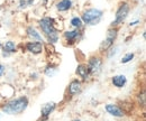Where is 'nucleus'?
Segmentation results:
<instances>
[{
	"label": "nucleus",
	"mask_w": 146,
	"mask_h": 121,
	"mask_svg": "<svg viewBox=\"0 0 146 121\" xmlns=\"http://www.w3.org/2000/svg\"><path fill=\"white\" fill-rule=\"evenodd\" d=\"M106 110H107V112L110 113L111 116L118 117V118L124 117V114H125V112H124L119 106H117V105H115V104H107V105H106Z\"/></svg>",
	"instance_id": "nucleus-8"
},
{
	"label": "nucleus",
	"mask_w": 146,
	"mask_h": 121,
	"mask_svg": "<svg viewBox=\"0 0 146 121\" xmlns=\"http://www.w3.org/2000/svg\"><path fill=\"white\" fill-rule=\"evenodd\" d=\"M116 37H117V29L116 28H111L108 30V33H107V37H106V39L101 43V45H100V50H107V48H109L110 46L112 45V43H113V40L116 39Z\"/></svg>",
	"instance_id": "nucleus-5"
},
{
	"label": "nucleus",
	"mask_w": 146,
	"mask_h": 121,
	"mask_svg": "<svg viewBox=\"0 0 146 121\" xmlns=\"http://www.w3.org/2000/svg\"><path fill=\"white\" fill-rule=\"evenodd\" d=\"M101 18H102V11L99 9H94V8L86 10L82 15V20L87 25H91V26L97 25Z\"/></svg>",
	"instance_id": "nucleus-3"
},
{
	"label": "nucleus",
	"mask_w": 146,
	"mask_h": 121,
	"mask_svg": "<svg viewBox=\"0 0 146 121\" xmlns=\"http://www.w3.org/2000/svg\"><path fill=\"white\" fill-rule=\"evenodd\" d=\"M27 34H28V36H29L31 38H33V39H35V40H38V42H42V40H43L42 36L38 34L36 29L33 28V27H28V28H27Z\"/></svg>",
	"instance_id": "nucleus-14"
},
{
	"label": "nucleus",
	"mask_w": 146,
	"mask_h": 121,
	"mask_svg": "<svg viewBox=\"0 0 146 121\" xmlns=\"http://www.w3.org/2000/svg\"><path fill=\"white\" fill-rule=\"evenodd\" d=\"M76 74L80 76V77H82L83 80H86V79H88V76H89V69L88 67L86 66V65H79L78 67H76Z\"/></svg>",
	"instance_id": "nucleus-12"
},
{
	"label": "nucleus",
	"mask_w": 146,
	"mask_h": 121,
	"mask_svg": "<svg viewBox=\"0 0 146 121\" xmlns=\"http://www.w3.org/2000/svg\"><path fill=\"white\" fill-rule=\"evenodd\" d=\"M27 105H28L27 98H18V99L13 100L9 103L6 104L2 110H3V112H6L8 114H19L23 111H25Z\"/></svg>",
	"instance_id": "nucleus-1"
},
{
	"label": "nucleus",
	"mask_w": 146,
	"mask_h": 121,
	"mask_svg": "<svg viewBox=\"0 0 146 121\" xmlns=\"http://www.w3.org/2000/svg\"><path fill=\"white\" fill-rule=\"evenodd\" d=\"M3 71H5V66L0 64V76H1L2 74H3Z\"/></svg>",
	"instance_id": "nucleus-20"
},
{
	"label": "nucleus",
	"mask_w": 146,
	"mask_h": 121,
	"mask_svg": "<svg viewBox=\"0 0 146 121\" xmlns=\"http://www.w3.org/2000/svg\"><path fill=\"white\" fill-rule=\"evenodd\" d=\"M39 26H40L42 30L44 32V34L47 36V38H48L50 42H52V43L57 42V38H58L57 30L54 28L53 21H52L51 18H48V17L43 18V19L39 21Z\"/></svg>",
	"instance_id": "nucleus-2"
},
{
	"label": "nucleus",
	"mask_w": 146,
	"mask_h": 121,
	"mask_svg": "<svg viewBox=\"0 0 146 121\" xmlns=\"http://www.w3.org/2000/svg\"><path fill=\"white\" fill-rule=\"evenodd\" d=\"M71 25H72L73 27H75V28H80V27L82 26V20H81V18H78V17L72 18Z\"/></svg>",
	"instance_id": "nucleus-17"
},
{
	"label": "nucleus",
	"mask_w": 146,
	"mask_h": 121,
	"mask_svg": "<svg viewBox=\"0 0 146 121\" xmlns=\"http://www.w3.org/2000/svg\"><path fill=\"white\" fill-rule=\"evenodd\" d=\"M64 37L68 42H74L79 37V32L78 30H72V32H66L64 33Z\"/></svg>",
	"instance_id": "nucleus-15"
},
{
	"label": "nucleus",
	"mask_w": 146,
	"mask_h": 121,
	"mask_svg": "<svg viewBox=\"0 0 146 121\" xmlns=\"http://www.w3.org/2000/svg\"><path fill=\"white\" fill-rule=\"evenodd\" d=\"M55 106H56V104H55L54 102H48V103L44 104V105L42 106V109H40L42 117H44V118L48 117V116L54 111Z\"/></svg>",
	"instance_id": "nucleus-9"
},
{
	"label": "nucleus",
	"mask_w": 146,
	"mask_h": 121,
	"mask_svg": "<svg viewBox=\"0 0 146 121\" xmlns=\"http://www.w3.org/2000/svg\"><path fill=\"white\" fill-rule=\"evenodd\" d=\"M74 121H81V120H74Z\"/></svg>",
	"instance_id": "nucleus-21"
},
{
	"label": "nucleus",
	"mask_w": 146,
	"mask_h": 121,
	"mask_svg": "<svg viewBox=\"0 0 146 121\" xmlns=\"http://www.w3.org/2000/svg\"><path fill=\"white\" fill-rule=\"evenodd\" d=\"M0 48H1V44H0Z\"/></svg>",
	"instance_id": "nucleus-22"
},
{
	"label": "nucleus",
	"mask_w": 146,
	"mask_h": 121,
	"mask_svg": "<svg viewBox=\"0 0 146 121\" xmlns=\"http://www.w3.org/2000/svg\"><path fill=\"white\" fill-rule=\"evenodd\" d=\"M101 60L98 58V57H91L89 60V64H88V69H89V73L91 74H97L100 72V69H101Z\"/></svg>",
	"instance_id": "nucleus-6"
},
{
	"label": "nucleus",
	"mask_w": 146,
	"mask_h": 121,
	"mask_svg": "<svg viewBox=\"0 0 146 121\" xmlns=\"http://www.w3.org/2000/svg\"><path fill=\"white\" fill-rule=\"evenodd\" d=\"M80 90H81V83L78 80H74V81H72L70 83V85H69V93L71 95L78 94L80 92Z\"/></svg>",
	"instance_id": "nucleus-11"
},
{
	"label": "nucleus",
	"mask_w": 146,
	"mask_h": 121,
	"mask_svg": "<svg viewBox=\"0 0 146 121\" xmlns=\"http://www.w3.org/2000/svg\"><path fill=\"white\" fill-rule=\"evenodd\" d=\"M128 13H129V6H128V3H126V2L121 3L120 7H119V9L116 13V18L112 21V26H117V25L121 24L126 19Z\"/></svg>",
	"instance_id": "nucleus-4"
},
{
	"label": "nucleus",
	"mask_w": 146,
	"mask_h": 121,
	"mask_svg": "<svg viewBox=\"0 0 146 121\" xmlns=\"http://www.w3.org/2000/svg\"><path fill=\"white\" fill-rule=\"evenodd\" d=\"M26 48L27 51L33 54H40L43 52V44L40 42H31L26 45Z\"/></svg>",
	"instance_id": "nucleus-7"
},
{
	"label": "nucleus",
	"mask_w": 146,
	"mask_h": 121,
	"mask_svg": "<svg viewBox=\"0 0 146 121\" xmlns=\"http://www.w3.org/2000/svg\"><path fill=\"white\" fill-rule=\"evenodd\" d=\"M72 6V1L71 0H62L57 3V10L60 11H66L71 8Z\"/></svg>",
	"instance_id": "nucleus-13"
},
{
	"label": "nucleus",
	"mask_w": 146,
	"mask_h": 121,
	"mask_svg": "<svg viewBox=\"0 0 146 121\" xmlns=\"http://www.w3.org/2000/svg\"><path fill=\"white\" fill-rule=\"evenodd\" d=\"M3 51L7 53H13L16 51V46H15V43L9 40V42H6V44L3 45Z\"/></svg>",
	"instance_id": "nucleus-16"
},
{
	"label": "nucleus",
	"mask_w": 146,
	"mask_h": 121,
	"mask_svg": "<svg viewBox=\"0 0 146 121\" xmlns=\"http://www.w3.org/2000/svg\"><path fill=\"white\" fill-rule=\"evenodd\" d=\"M134 58V54L133 53H128V54H126L124 57H123V60H121V63H128V62H130L131 60Z\"/></svg>",
	"instance_id": "nucleus-18"
},
{
	"label": "nucleus",
	"mask_w": 146,
	"mask_h": 121,
	"mask_svg": "<svg viewBox=\"0 0 146 121\" xmlns=\"http://www.w3.org/2000/svg\"><path fill=\"white\" fill-rule=\"evenodd\" d=\"M33 2H34V0H19V3H20L21 8H26V7L31 6Z\"/></svg>",
	"instance_id": "nucleus-19"
},
{
	"label": "nucleus",
	"mask_w": 146,
	"mask_h": 121,
	"mask_svg": "<svg viewBox=\"0 0 146 121\" xmlns=\"http://www.w3.org/2000/svg\"><path fill=\"white\" fill-rule=\"evenodd\" d=\"M111 82H112V84H113L116 87H123L125 84H126L127 79H126L125 75H116V76L112 77Z\"/></svg>",
	"instance_id": "nucleus-10"
}]
</instances>
